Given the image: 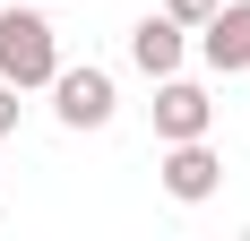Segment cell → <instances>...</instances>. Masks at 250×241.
<instances>
[{"instance_id": "cell-6", "label": "cell", "mask_w": 250, "mask_h": 241, "mask_svg": "<svg viewBox=\"0 0 250 241\" xmlns=\"http://www.w3.org/2000/svg\"><path fill=\"white\" fill-rule=\"evenodd\" d=\"M129 60H138L147 78H173L181 60H190V26L164 18V9H155V18H138V26H129Z\"/></svg>"}, {"instance_id": "cell-2", "label": "cell", "mask_w": 250, "mask_h": 241, "mask_svg": "<svg viewBox=\"0 0 250 241\" xmlns=\"http://www.w3.org/2000/svg\"><path fill=\"white\" fill-rule=\"evenodd\" d=\"M155 181H164V198H181V207H207V198L225 190V155L207 138H173L164 164H155Z\"/></svg>"}, {"instance_id": "cell-4", "label": "cell", "mask_w": 250, "mask_h": 241, "mask_svg": "<svg viewBox=\"0 0 250 241\" xmlns=\"http://www.w3.org/2000/svg\"><path fill=\"white\" fill-rule=\"evenodd\" d=\"M207 120H216V103H207L199 78H155V138L173 146V138H207Z\"/></svg>"}, {"instance_id": "cell-1", "label": "cell", "mask_w": 250, "mask_h": 241, "mask_svg": "<svg viewBox=\"0 0 250 241\" xmlns=\"http://www.w3.org/2000/svg\"><path fill=\"white\" fill-rule=\"evenodd\" d=\"M52 69H61V35H52V18L0 0V78L26 95V86H52Z\"/></svg>"}, {"instance_id": "cell-7", "label": "cell", "mask_w": 250, "mask_h": 241, "mask_svg": "<svg viewBox=\"0 0 250 241\" xmlns=\"http://www.w3.org/2000/svg\"><path fill=\"white\" fill-rule=\"evenodd\" d=\"M164 18H181V26H190V35H199V26L216 18V0H164Z\"/></svg>"}, {"instance_id": "cell-8", "label": "cell", "mask_w": 250, "mask_h": 241, "mask_svg": "<svg viewBox=\"0 0 250 241\" xmlns=\"http://www.w3.org/2000/svg\"><path fill=\"white\" fill-rule=\"evenodd\" d=\"M9 129H18V86L0 78V138H9Z\"/></svg>"}, {"instance_id": "cell-3", "label": "cell", "mask_w": 250, "mask_h": 241, "mask_svg": "<svg viewBox=\"0 0 250 241\" xmlns=\"http://www.w3.org/2000/svg\"><path fill=\"white\" fill-rule=\"evenodd\" d=\"M52 112H61V129H104V120L121 112V95H112V69H52Z\"/></svg>"}, {"instance_id": "cell-5", "label": "cell", "mask_w": 250, "mask_h": 241, "mask_svg": "<svg viewBox=\"0 0 250 241\" xmlns=\"http://www.w3.org/2000/svg\"><path fill=\"white\" fill-rule=\"evenodd\" d=\"M199 60L216 78H242L250 69V0H216V18L199 26Z\"/></svg>"}]
</instances>
